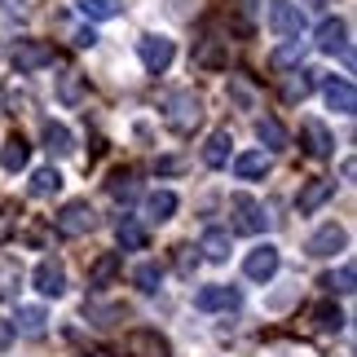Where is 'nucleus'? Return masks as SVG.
<instances>
[{
  "mask_svg": "<svg viewBox=\"0 0 357 357\" xmlns=\"http://www.w3.org/2000/svg\"><path fill=\"white\" fill-rule=\"evenodd\" d=\"M163 119H168V128L172 132H195L199 128V119H203V102L195 98L190 89H181V93H172L168 98V106H163Z\"/></svg>",
  "mask_w": 357,
  "mask_h": 357,
  "instance_id": "obj_1",
  "label": "nucleus"
},
{
  "mask_svg": "<svg viewBox=\"0 0 357 357\" xmlns=\"http://www.w3.org/2000/svg\"><path fill=\"white\" fill-rule=\"evenodd\" d=\"M265 225H269V216H265V208H260L252 195L229 199V229H234V234H260Z\"/></svg>",
  "mask_w": 357,
  "mask_h": 357,
  "instance_id": "obj_2",
  "label": "nucleus"
},
{
  "mask_svg": "<svg viewBox=\"0 0 357 357\" xmlns=\"http://www.w3.org/2000/svg\"><path fill=\"white\" fill-rule=\"evenodd\" d=\"M265 22H269V31L282 36V40H291V36L305 31V13H300V5H291V0H269V5H265Z\"/></svg>",
  "mask_w": 357,
  "mask_h": 357,
  "instance_id": "obj_3",
  "label": "nucleus"
},
{
  "mask_svg": "<svg viewBox=\"0 0 357 357\" xmlns=\"http://www.w3.org/2000/svg\"><path fill=\"white\" fill-rule=\"evenodd\" d=\"M9 62H13L18 75H36V71H45V66L53 62V49L45 45V40H18L13 53H9Z\"/></svg>",
  "mask_w": 357,
  "mask_h": 357,
  "instance_id": "obj_4",
  "label": "nucleus"
},
{
  "mask_svg": "<svg viewBox=\"0 0 357 357\" xmlns=\"http://www.w3.org/2000/svg\"><path fill=\"white\" fill-rule=\"evenodd\" d=\"M137 53H142V66L150 75H159V71H168L172 58H176V45L168 36H142L137 40Z\"/></svg>",
  "mask_w": 357,
  "mask_h": 357,
  "instance_id": "obj_5",
  "label": "nucleus"
},
{
  "mask_svg": "<svg viewBox=\"0 0 357 357\" xmlns=\"http://www.w3.org/2000/svg\"><path fill=\"white\" fill-rule=\"evenodd\" d=\"M53 225H58L62 238H79V234H89V229L98 225V212H93L84 199H75V203H66V208L58 212V221H53Z\"/></svg>",
  "mask_w": 357,
  "mask_h": 357,
  "instance_id": "obj_6",
  "label": "nucleus"
},
{
  "mask_svg": "<svg viewBox=\"0 0 357 357\" xmlns=\"http://www.w3.org/2000/svg\"><path fill=\"white\" fill-rule=\"evenodd\" d=\"M349 247V229L344 225H335V221H326L318 234H313L309 243H305V252L313 256V260H326V256H335V252H344Z\"/></svg>",
  "mask_w": 357,
  "mask_h": 357,
  "instance_id": "obj_7",
  "label": "nucleus"
},
{
  "mask_svg": "<svg viewBox=\"0 0 357 357\" xmlns=\"http://www.w3.org/2000/svg\"><path fill=\"white\" fill-rule=\"evenodd\" d=\"M318 49H322V53H340L344 62H353L349 22H344V18H322V26H318Z\"/></svg>",
  "mask_w": 357,
  "mask_h": 357,
  "instance_id": "obj_8",
  "label": "nucleus"
},
{
  "mask_svg": "<svg viewBox=\"0 0 357 357\" xmlns=\"http://www.w3.org/2000/svg\"><path fill=\"white\" fill-rule=\"evenodd\" d=\"M31 282H36V291H40V296H53V300H58V296L66 291V265H62L58 256H45V260L36 265Z\"/></svg>",
  "mask_w": 357,
  "mask_h": 357,
  "instance_id": "obj_9",
  "label": "nucleus"
},
{
  "mask_svg": "<svg viewBox=\"0 0 357 357\" xmlns=\"http://www.w3.org/2000/svg\"><path fill=\"white\" fill-rule=\"evenodd\" d=\"M278 265H282V256H278V247H252V252H247V260H243V273L252 282H269L273 273H278Z\"/></svg>",
  "mask_w": 357,
  "mask_h": 357,
  "instance_id": "obj_10",
  "label": "nucleus"
},
{
  "mask_svg": "<svg viewBox=\"0 0 357 357\" xmlns=\"http://www.w3.org/2000/svg\"><path fill=\"white\" fill-rule=\"evenodd\" d=\"M238 287H225V282H216V287H203V291H195V309L199 313H221V309H238Z\"/></svg>",
  "mask_w": 357,
  "mask_h": 357,
  "instance_id": "obj_11",
  "label": "nucleus"
},
{
  "mask_svg": "<svg viewBox=\"0 0 357 357\" xmlns=\"http://www.w3.org/2000/svg\"><path fill=\"white\" fill-rule=\"evenodd\" d=\"M300 146H305L309 159H326V155L335 150L331 132H326V123H318V119H305V123H300Z\"/></svg>",
  "mask_w": 357,
  "mask_h": 357,
  "instance_id": "obj_12",
  "label": "nucleus"
},
{
  "mask_svg": "<svg viewBox=\"0 0 357 357\" xmlns=\"http://www.w3.org/2000/svg\"><path fill=\"white\" fill-rule=\"evenodd\" d=\"M322 79H326V75H322V71H313V66H296V71L282 79V98H287V102H305L309 93L322 84Z\"/></svg>",
  "mask_w": 357,
  "mask_h": 357,
  "instance_id": "obj_13",
  "label": "nucleus"
},
{
  "mask_svg": "<svg viewBox=\"0 0 357 357\" xmlns=\"http://www.w3.org/2000/svg\"><path fill=\"white\" fill-rule=\"evenodd\" d=\"M322 93H326V106L335 115H353L357 111V89L349 79H322Z\"/></svg>",
  "mask_w": 357,
  "mask_h": 357,
  "instance_id": "obj_14",
  "label": "nucleus"
},
{
  "mask_svg": "<svg viewBox=\"0 0 357 357\" xmlns=\"http://www.w3.org/2000/svg\"><path fill=\"white\" fill-rule=\"evenodd\" d=\"M40 142H45V150H49V155H58V159H66V155L75 150L71 128H66V123H53V119H45V128H40Z\"/></svg>",
  "mask_w": 357,
  "mask_h": 357,
  "instance_id": "obj_15",
  "label": "nucleus"
},
{
  "mask_svg": "<svg viewBox=\"0 0 357 357\" xmlns=\"http://www.w3.org/2000/svg\"><path fill=\"white\" fill-rule=\"evenodd\" d=\"M335 195V181H326V176H318V181H309L305 190H300V199H296V208H300V216H309V212H318L326 199Z\"/></svg>",
  "mask_w": 357,
  "mask_h": 357,
  "instance_id": "obj_16",
  "label": "nucleus"
},
{
  "mask_svg": "<svg viewBox=\"0 0 357 357\" xmlns=\"http://www.w3.org/2000/svg\"><path fill=\"white\" fill-rule=\"evenodd\" d=\"M26 159H31V146H26L22 137H9V142L0 146V168H5V172H22Z\"/></svg>",
  "mask_w": 357,
  "mask_h": 357,
  "instance_id": "obj_17",
  "label": "nucleus"
},
{
  "mask_svg": "<svg viewBox=\"0 0 357 357\" xmlns=\"http://www.w3.org/2000/svg\"><path fill=\"white\" fill-rule=\"evenodd\" d=\"M234 172L243 176V181H256V176L269 172V155H265V150H247V155L234 159Z\"/></svg>",
  "mask_w": 357,
  "mask_h": 357,
  "instance_id": "obj_18",
  "label": "nucleus"
},
{
  "mask_svg": "<svg viewBox=\"0 0 357 357\" xmlns=\"http://www.w3.org/2000/svg\"><path fill=\"white\" fill-rule=\"evenodd\" d=\"M229 146H234V142H229V132L221 128V132H212L208 137V146H203V163H208V168H225V163H229Z\"/></svg>",
  "mask_w": 357,
  "mask_h": 357,
  "instance_id": "obj_19",
  "label": "nucleus"
},
{
  "mask_svg": "<svg viewBox=\"0 0 357 357\" xmlns=\"http://www.w3.org/2000/svg\"><path fill=\"white\" fill-rule=\"evenodd\" d=\"M313 331H322V335H335V331H344V313H340V305H318L313 309Z\"/></svg>",
  "mask_w": 357,
  "mask_h": 357,
  "instance_id": "obj_20",
  "label": "nucleus"
},
{
  "mask_svg": "<svg viewBox=\"0 0 357 357\" xmlns=\"http://www.w3.org/2000/svg\"><path fill=\"white\" fill-rule=\"evenodd\" d=\"M22 287V265L13 256H0V300H13Z\"/></svg>",
  "mask_w": 357,
  "mask_h": 357,
  "instance_id": "obj_21",
  "label": "nucleus"
},
{
  "mask_svg": "<svg viewBox=\"0 0 357 357\" xmlns=\"http://www.w3.org/2000/svg\"><path fill=\"white\" fill-rule=\"evenodd\" d=\"M159 282H163V265H159V260H146V265H137V269H132V287H137V291L155 296V291H159Z\"/></svg>",
  "mask_w": 357,
  "mask_h": 357,
  "instance_id": "obj_22",
  "label": "nucleus"
},
{
  "mask_svg": "<svg viewBox=\"0 0 357 357\" xmlns=\"http://www.w3.org/2000/svg\"><path fill=\"white\" fill-rule=\"evenodd\" d=\"M115 234H119V247H128V252H142L146 238H150V234H146V225H142V221H132V216H123Z\"/></svg>",
  "mask_w": 357,
  "mask_h": 357,
  "instance_id": "obj_23",
  "label": "nucleus"
},
{
  "mask_svg": "<svg viewBox=\"0 0 357 357\" xmlns=\"http://www.w3.org/2000/svg\"><path fill=\"white\" fill-rule=\"evenodd\" d=\"M256 137H260L269 150H282V146H287V128H282L273 115H260V119H256Z\"/></svg>",
  "mask_w": 357,
  "mask_h": 357,
  "instance_id": "obj_24",
  "label": "nucleus"
},
{
  "mask_svg": "<svg viewBox=\"0 0 357 357\" xmlns=\"http://www.w3.org/2000/svg\"><path fill=\"white\" fill-rule=\"evenodd\" d=\"M172 212H176V195H172V190H155V195L146 199V216H150V221H168Z\"/></svg>",
  "mask_w": 357,
  "mask_h": 357,
  "instance_id": "obj_25",
  "label": "nucleus"
},
{
  "mask_svg": "<svg viewBox=\"0 0 357 357\" xmlns=\"http://www.w3.org/2000/svg\"><path fill=\"white\" fill-rule=\"evenodd\" d=\"M119 273V256L115 252H106V256H98L93 260V269H89V287H106Z\"/></svg>",
  "mask_w": 357,
  "mask_h": 357,
  "instance_id": "obj_26",
  "label": "nucleus"
},
{
  "mask_svg": "<svg viewBox=\"0 0 357 357\" xmlns=\"http://www.w3.org/2000/svg\"><path fill=\"white\" fill-rule=\"evenodd\" d=\"M58 190H62V172L58 168H40L31 176V195L36 199H49V195H58Z\"/></svg>",
  "mask_w": 357,
  "mask_h": 357,
  "instance_id": "obj_27",
  "label": "nucleus"
},
{
  "mask_svg": "<svg viewBox=\"0 0 357 357\" xmlns=\"http://www.w3.org/2000/svg\"><path fill=\"white\" fill-rule=\"evenodd\" d=\"M353 282H357V273H353V265H344L340 273H326L318 287H322V291H331V296H353Z\"/></svg>",
  "mask_w": 357,
  "mask_h": 357,
  "instance_id": "obj_28",
  "label": "nucleus"
},
{
  "mask_svg": "<svg viewBox=\"0 0 357 357\" xmlns=\"http://www.w3.org/2000/svg\"><path fill=\"white\" fill-rule=\"evenodd\" d=\"M199 252L208 256V260H225L229 256V234H225V229H208L203 243H199Z\"/></svg>",
  "mask_w": 357,
  "mask_h": 357,
  "instance_id": "obj_29",
  "label": "nucleus"
},
{
  "mask_svg": "<svg viewBox=\"0 0 357 357\" xmlns=\"http://www.w3.org/2000/svg\"><path fill=\"white\" fill-rule=\"evenodd\" d=\"M45 322H49V318H45V309H36V305L18 309V331H22V335H31V340H36V335H45Z\"/></svg>",
  "mask_w": 357,
  "mask_h": 357,
  "instance_id": "obj_30",
  "label": "nucleus"
},
{
  "mask_svg": "<svg viewBox=\"0 0 357 357\" xmlns=\"http://www.w3.org/2000/svg\"><path fill=\"white\" fill-rule=\"evenodd\" d=\"M75 9L84 13V18H93V22H102V18H115V13H119V5H115V0H75Z\"/></svg>",
  "mask_w": 357,
  "mask_h": 357,
  "instance_id": "obj_31",
  "label": "nucleus"
},
{
  "mask_svg": "<svg viewBox=\"0 0 357 357\" xmlns=\"http://www.w3.org/2000/svg\"><path fill=\"white\" fill-rule=\"evenodd\" d=\"M229 98H234V102L243 106V111H252V106H256V89L247 84L243 75H229Z\"/></svg>",
  "mask_w": 357,
  "mask_h": 357,
  "instance_id": "obj_32",
  "label": "nucleus"
},
{
  "mask_svg": "<svg viewBox=\"0 0 357 357\" xmlns=\"http://www.w3.org/2000/svg\"><path fill=\"white\" fill-rule=\"evenodd\" d=\"M106 190H111L115 199H123V203H128V199L137 195V176H132V172H115V176H111V185H106Z\"/></svg>",
  "mask_w": 357,
  "mask_h": 357,
  "instance_id": "obj_33",
  "label": "nucleus"
},
{
  "mask_svg": "<svg viewBox=\"0 0 357 357\" xmlns=\"http://www.w3.org/2000/svg\"><path fill=\"white\" fill-rule=\"evenodd\" d=\"M300 58H305V45H300V40H291V45H282L278 53H273V66H278V71H287V66H296Z\"/></svg>",
  "mask_w": 357,
  "mask_h": 357,
  "instance_id": "obj_34",
  "label": "nucleus"
},
{
  "mask_svg": "<svg viewBox=\"0 0 357 357\" xmlns=\"http://www.w3.org/2000/svg\"><path fill=\"white\" fill-rule=\"evenodd\" d=\"M62 102H66V106H75V102H79V75H75V71H66V75H62Z\"/></svg>",
  "mask_w": 357,
  "mask_h": 357,
  "instance_id": "obj_35",
  "label": "nucleus"
},
{
  "mask_svg": "<svg viewBox=\"0 0 357 357\" xmlns=\"http://www.w3.org/2000/svg\"><path fill=\"white\" fill-rule=\"evenodd\" d=\"M176 252H181V256H176V265H181V273H190V269L199 265V256H195L199 247H176Z\"/></svg>",
  "mask_w": 357,
  "mask_h": 357,
  "instance_id": "obj_36",
  "label": "nucleus"
},
{
  "mask_svg": "<svg viewBox=\"0 0 357 357\" xmlns=\"http://www.w3.org/2000/svg\"><path fill=\"white\" fill-rule=\"evenodd\" d=\"M75 45L79 49H93V45H98V31H93V26H79V31H75Z\"/></svg>",
  "mask_w": 357,
  "mask_h": 357,
  "instance_id": "obj_37",
  "label": "nucleus"
},
{
  "mask_svg": "<svg viewBox=\"0 0 357 357\" xmlns=\"http://www.w3.org/2000/svg\"><path fill=\"white\" fill-rule=\"evenodd\" d=\"M0 13H9V18H22V13H26V0H0Z\"/></svg>",
  "mask_w": 357,
  "mask_h": 357,
  "instance_id": "obj_38",
  "label": "nucleus"
},
{
  "mask_svg": "<svg viewBox=\"0 0 357 357\" xmlns=\"http://www.w3.org/2000/svg\"><path fill=\"white\" fill-rule=\"evenodd\" d=\"M13 344V322H5V318H0V353H5Z\"/></svg>",
  "mask_w": 357,
  "mask_h": 357,
  "instance_id": "obj_39",
  "label": "nucleus"
},
{
  "mask_svg": "<svg viewBox=\"0 0 357 357\" xmlns=\"http://www.w3.org/2000/svg\"><path fill=\"white\" fill-rule=\"evenodd\" d=\"M0 115H5V98H0Z\"/></svg>",
  "mask_w": 357,
  "mask_h": 357,
  "instance_id": "obj_40",
  "label": "nucleus"
}]
</instances>
